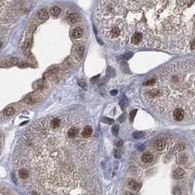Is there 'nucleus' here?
<instances>
[{
  "instance_id": "ddd939ff",
  "label": "nucleus",
  "mask_w": 195,
  "mask_h": 195,
  "mask_svg": "<svg viewBox=\"0 0 195 195\" xmlns=\"http://www.w3.org/2000/svg\"><path fill=\"white\" fill-rule=\"evenodd\" d=\"M18 175L21 178H27L29 177V172L26 170H21Z\"/></svg>"
},
{
  "instance_id": "393cba45",
  "label": "nucleus",
  "mask_w": 195,
  "mask_h": 195,
  "mask_svg": "<svg viewBox=\"0 0 195 195\" xmlns=\"http://www.w3.org/2000/svg\"><path fill=\"white\" fill-rule=\"evenodd\" d=\"M125 195H136L135 194H134L133 192H131V191H127L125 193Z\"/></svg>"
},
{
  "instance_id": "9d476101",
  "label": "nucleus",
  "mask_w": 195,
  "mask_h": 195,
  "mask_svg": "<svg viewBox=\"0 0 195 195\" xmlns=\"http://www.w3.org/2000/svg\"><path fill=\"white\" fill-rule=\"evenodd\" d=\"M61 11V8H59V7H56V6H55V7H52V8L50 9V13H51V14L53 17H58V16L60 15Z\"/></svg>"
},
{
  "instance_id": "7ed1b4c3",
  "label": "nucleus",
  "mask_w": 195,
  "mask_h": 195,
  "mask_svg": "<svg viewBox=\"0 0 195 195\" xmlns=\"http://www.w3.org/2000/svg\"><path fill=\"white\" fill-rule=\"evenodd\" d=\"M81 134L83 135V137L85 138H90L91 137V135H93V128L92 126L90 124H86L83 129H82Z\"/></svg>"
},
{
  "instance_id": "f8f14e48",
  "label": "nucleus",
  "mask_w": 195,
  "mask_h": 195,
  "mask_svg": "<svg viewBox=\"0 0 195 195\" xmlns=\"http://www.w3.org/2000/svg\"><path fill=\"white\" fill-rule=\"evenodd\" d=\"M77 20V16L75 13H71L68 16V22L70 24H75Z\"/></svg>"
},
{
  "instance_id": "4468645a",
  "label": "nucleus",
  "mask_w": 195,
  "mask_h": 195,
  "mask_svg": "<svg viewBox=\"0 0 195 195\" xmlns=\"http://www.w3.org/2000/svg\"><path fill=\"white\" fill-rule=\"evenodd\" d=\"M187 159H188V158H187V157H186V154H182V155H180V157L178 158V161H179V162L181 163V164H184V163L187 161Z\"/></svg>"
},
{
  "instance_id": "0eeeda50",
  "label": "nucleus",
  "mask_w": 195,
  "mask_h": 195,
  "mask_svg": "<svg viewBox=\"0 0 195 195\" xmlns=\"http://www.w3.org/2000/svg\"><path fill=\"white\" fill-rule=\"evenodd\" d=\"M48 16H49L48 13L45 9H42L37 13V18L43 21L47 20L48 18Z\"/></svg>"
},
{
  "instance_id": "dca6fc26",
  "label": "nucleus",
  "mask_w": 195,
  "mask_h": 195,
  "mask_svg": "<svg viewBox=\"0 0 195 195\" xmlns=\"http://www.w3.org/2000/svg\"><path fill=\"white\" fill-rule=\"evenodd\" d=\"M77 83H78V85L83 89H86V88H87V85H86V82L83 81V80H82V79H81V80H79L78 81H77Z\"/></svg>"
},
{
  "instance_id": "412c9836",
  "label": "nucleus",
  "mask_w": 195,
  "mask_h": 195,
  "mask_svg": "<svg viewBox=\"0 0 195 195\" xmlns=\"http://www.w3.org/2000/svg\"><path fill=\"white\" fill-rule=\"evenodd\" d=\"M114 157L117 159H119L121 157V152L119 149H115L114 151Z\"/></svg>"
},
{
  "instance_id": "2eb2a0df",
  "label": "nucleus",
  "mask_w": 195,
  "mask_h": 195,
  "mask_svg": "<svg viewBox=\"0 0 195 195\" xmlns=\"http://www.w3.org/2000/svg\"><path fill=\"white\" fill-rule=\"evenodd\" d=\"M14 112H15L14 108L10 107H8V108H7V109H6V110H5V115H6L10 116V115H12L14 113Z\"/></svg>"
},
{
  "instance_id": "9b49d317",
  "label": "nucleus",
  "mask_w": 195,
  "mask_h": 195,
  "mask_svg": "<svg viewBox=\"0 0 195 195\" xmlns=\"http://www.w3.org/2000/svg\"><path fill=\"white\" fill-rule=\"evenodd\" d=\"M184 175V170L181 168H177L176 170H175L174 171V177L175 178H183Z\"/></svg>"
},
{
  "instance_id": "f257e3e1",
  "label": "nucleus",
  "mask_w": 195,
  "mask_h": 195,
  "mask_svg": "<svg viewBox=\"0 0 195 195\" xmlns=\"http://www.w3.org/2000/svg\"><path fill=\"white\" fill-rule=\"evenodd\" d=\"M195 1H102L99 32L110 44L173 52L194 50Z\"/></svg>"
},
{
  "instance_id": "4be33fe9",
  "label": "nucleus",
  "mask_w": 195,
  "mask_h": 195,
  "mask_svg": "<svg viewBox=\"0 0 195 195\" xmlns=\"http://www.w3.org/2000/svg\"><path fill=\"white\" fill-rule=\"evenodd\" d=\"M127 100L125 99H121L120 101V105H121V107L122 108H124V107H126L127 106Z\"/></svg>"
},
{
  "instance_id": "20e7f679",
  "label": "nucleus",
  "mask_w": 195,
  "mask_h": 195,
  "mask_svg": "<svg viewBox=\"0 0 195 195\" xmlns=\"http://www.w3.org/2000/svg\"><path fill=\"white\" fill-rule=\"evenodd\" d=\"M153 147L157 150L162 151L166 147V141L164 140H158L153 143Z\"/></svg>"
},
{
  "instance_id": "f3484780",
  "label": "nucleus",
  "mask_w": 195,
  "mask_h": 195,
  "mask_svg": "<svg viewBox=\"0 0 195 195\" xmlns=\"http://www.w3.org/2000/svg\"><path fill=\"white\" fill-rule=\"evenodd\" d=\"M137 110H133L132 111H131L130 114H129V117H130V121L132 123L133 121H134V119H135V115L137 113Z\"/></svg>"
},
{
  "instance_id": "39448f33",
  "label": "nucleus",
  "mask_w": 195,
  "mask_h": 195,
  "mask_svg": "<svg viewBox=\"0 0 195 195\" xmlns=\"http://www.w3.org/2000/svg\"><path fill=\"white\" fill-rule=\"evenodd\" d=\"M128 186H129V187L131 189H132V190H134V191H140V189L141 188V184L139 183H138L137 181H136L135 180H133V179L129 181V183H128Z\"/></svg>"
},
{
  "instance_id": "a878e982",
  "label": "nucleus",
  "mask_w": 195,
  "mask_h": 195,
  "mask_svg": "<svg viewBox=\"0 0 195 195\" xmlns=\"http://www.w3.org/2000/svg\"><path fill=\"white\" fill-rule=\"evenodd\" d=\"M2 45V43H1V42H0V48H1Z\"/></svg>"
},
{
  "instance_id": "aec40b11",
  "label": "nucleus",
  "mask_w": 195,
  "mask_h": 195,
  "mask_svg": "<svg viewBox=\"0 0 195 195\" xmlns=\"http://www.w3.org/2000/svg\"><path fill=\"white\" fill-rule=\"evenodd\" d=\"M119 125H115L113 126V127L112 128V133L114 135H118V132H119Z\"/></svg>"
},
{
  "instance_id": "bb28decb",
  "label": "nucleus",
  "mask_w": 195,
  "mask_h": 195,
  "mask_svg": "<svg viewBox=\"0 0 195 195\" xmlns=\"http://www.w3.org/2000/svg\"><path fill=\"white\" fill-rule=\"evenodd\" d=\"M0 136H1V135H0Z\"/></svg>"
},
{
  "instance_id": "b1692460",
  "label": "nucleus",
  "mask_w": 195,
  "mask_h": 195,
  "mask_svg": "<svg viewBox=\"0 0 195 195\" xmlns=\"http://www.w3.org/2000/svg\"><path fill=\"white\" fill-rule=\"evenodd\" d=\"M99 75H97V77H92V78L91 79V81L93 83H94V81H97V78H99Z\"/></svg>"
},
{
  "instance_id": "423d86ee",
  "label": "nucleus",
  "mask_w": 195,
  "mask_h": 195,
  "mask_svg": "<svg viewBox=\"0 0 195 195\" xmlns=\"http://www.w3.org/2000/svg\"><path fill=\"white\" fill-rule=\"evenodd\" d=\"M141 159L145 163H150L153 159V156L149 152H145L141 156Z\"/></svg>"
},
{
  "instance_id": "5701e85b",
  "label": "nucleus",
  "mask_w": 195,
  "mask_h": 195,
  "mask_svg": "<svg viewBox=\"0 0 195 195\" xmlns=\"http://www.w3.org/2000/svg\"><path fill=\"white\" fill-rule=\"evenodd\" d=\"M105 124H112L113 122H114V121L113 120H112V119H107V118H104V120H102Z\"/></svg>"
},
{
  "instance_id": "6e6552de",
  "label": "nucleus",
  "mask_w": 195,
  "mask_h": 195,
  "mask_svg": "<svg viewBox=\"0 0 195 195\" xmlns=\"http://www.w3.org/2000/svg\"><path fill=\"white\" fill-rule=\"evenodd\" d=\"M39 100V97L38 96H37L34 94H31L30 95H29L26 99H25V102L28 104H34L35 102H37Z\"/></svg>"
},
{
  "instance_id": "6ab92c4d",
  "label": "nucleus",
  "mask_w": 195,
  "mask_h": 195,
  "mask_svg": "<svg viewBox=\"0 0 195 195\" xmlns=\"http://www.w3.org/2000/svg\"><path fill=\"white\" fill-rule=\"evenodd\" d=\"M133 137H134L135 139L141 138L142 137H143V133L141 132H135L133 134Z\"/></svg>"
},
{
  "instance_id": "a211bd4d",
  "label": "nucleus",
  "mask_w": 195,
  "mask_h": 195,
  "mask_svg": "<svg viewBox=\"0 0 195 195\" xmlns=\"http://www.w3.org/2000/svg\"><path fill=\"white\" fill-rule=\"evenodd\" d=\"M132 56V53H126V54H124V55H122L120 58H121V59H122V60H128V59H130Z\"/></svg>"
},
{
  "instance_id": "f03ea898",
  "label": "nucleus",
  "mask_w": 195,
  "mask_h": 195,
  "mask_svg": "<svg viewBox=\"0 0 195 195\" xmlns=\"http://www.w3.org/2000/svg\"><path fill=\"white\" fill-rule=\"evenodd\" d=\"M195 67L193 59L172 62L162 68L151 86H142V98L154 112L170 122L194 121Z\"/></svg>"
},
{
  "instance_id": "1a4fd4ad",
  "label": "nucleus",
  "mask_w": 195,
  "mask_h": 195,
  "mask_svg": "<svg viewBox=\"0 0 195 195\" xmlns=\"http://www.w3.org/2000/svg\"><path fill=\"white\" fill-rule=\"evenodd\" d=\"M83 34V29L80 27L75 28L72 31V37L74 39H77L82 36Z\"/></svg>"
}]
</instances>
